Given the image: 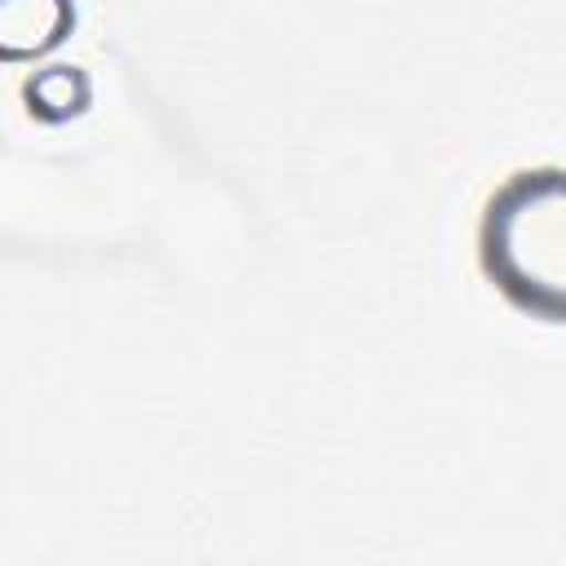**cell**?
<instances>
[{"label":"cell","mask_w":566,"mask_h":566,"mask_svg":"<svg viewBox=\"0 0 566 566\" xmlns=\"http://www.w3.org/2000/svg\"><path fill=\"white\" fill-rule=\"evenodd\" d=\"M478 256L486 279L531 318L562 323L566 310V172L522 168L482 212Z\"/></svg>","instance_id":"1"},{"label":"cell","mask_w":566,"mask_h":566,"mask_svg":"<svg viewBox=\"0 0 566 566\" xmlns=\"http://www.w3.org/2000/svg\"><path fill=\"white\" fill-rule=\"evenodd\" d=\"M75 31V0H0V62H35Z\"/></svg>","instance_id":"2"},{"label":"cell","mask_w":566,"mask_h":566,"mask_svg":"<svg viewBox=\"0 0 566 566\" xmlns=\"http://www.w3.org/2000/svg\"><path fill=\"white\" fill-rule=\"evenodd\" d=\"M22 102H27V115L31 119H40V124H66V119H75V115L88 111L93 80L75 62H49V66H40V71H31L22 80Z\"/></svg>","instance_id":"3"}]
</instances>
